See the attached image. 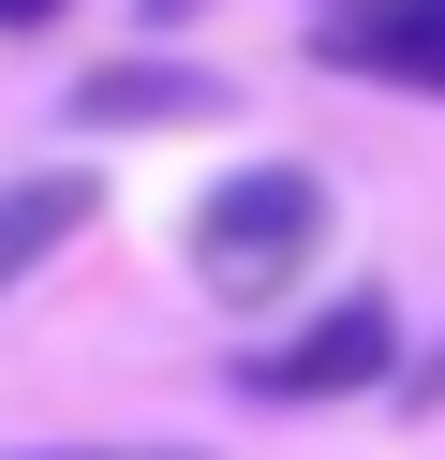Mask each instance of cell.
Here are the masks:
<instances>
[{
  "label": "cell",
  "mask_w": 445,
  "mask_h": 460,
  "mask_svg": "<svg viewBox=\"0 0 445 460\" xmlns=\"http://www.w3.org/2000/svg\"><path fill=\"white\" fill-rule=\"evenodd\" d=\"M312 252H326V179L312 164H237V179L193 208V282L223 312H267Z\"/></svg>",
  "instance_id": "cell-1"
},
{
  "label": "cell",
  "mask_w": 445,
  "mask_h": 460,
  "mask_svg": "<svg viewBox=\"0 0 445 460\" xmlns=\"http://www.w3.org/2000/svg\"><path fill=\"white\" fill-rule=\"evenodd\" d=\"M386 371H401V312L386 297H326L312 327H282L237 386L253 401H356V386H386Z\"/></svg>",
  "instance_id": "cell-2"
},
{
  "label": "cell",
  "mask_w": 445,
  "mask_h": 460,
  "mask_svg": "<svg viewBox=\"0 0 445 460\" xmlns=\"http://www.w3.org/2000/svg\"><path fill=\"white\" fill-rule=\"evenodd\" d=\"M148 119H223V90L178 75V60H104L75 90V134H148Z\"/></svg>",
  "instance_id": "cell-3"
},
{
  "label": "cell",
  "mask_w": 445,
  "mask_h": 460,
  "mask_svg": "<svg viewBox=\"0 0 445 460\" xmlns=\"http://www.w3.org/2000/svg\"><path fill=\"white\" fill-rule=\"evenodd\" d=\"M342 60L356 75H401V90H445V0H371L342 31Z\"/></svg>",
  "instance_id": "cell-4"
},
{
  "label": "cell",
  "mask_w": 445,
  "mask_h": 460,
  "mask_svg": "<svg viewBox=\"0 0 445 460\" xmlns=\"http://www.w3.org/2000/svg\"><path fill=\"white\" fill-rule=\"evenodd\" d=\"M75 223H89V179H75V164H59V179H0V297H15Z\"/></svg>",
  "instance_id": "cell-5"
},
{
  "label": "cell",
  "mask_w": 445,
  "mask_h": 460,
  "mask_svg": "<svg viewBox=\"0 0 445 460\" xmlns=\"http://www.w3.org/2000/svg\"><path fill=\"white\" fill-rule=\"evenodd\" d=\"M0 31H59V0H0Z\"/></svg>",
  "instance_id": "cell-6"
}]
</instances>
